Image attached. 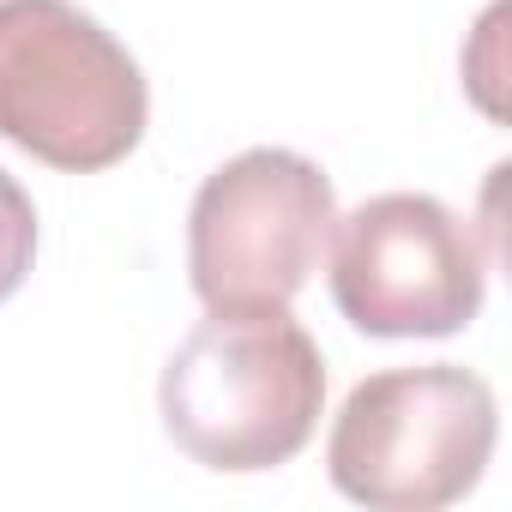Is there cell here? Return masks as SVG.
I'll use <instances>...</instances> for the list:
<instances>
[{
	"label": "cell",
	"instance_id": "obj_6",
	"mask_svg": "<svg viewBox=\"0 0 512 512\" xmlns=\"http://www.w3.org/2000/svg\"><path fill=\"white\" fill-rule=\"evenodd\" d=\"M31 260H37V205L0 169V302L19 296V284L31 278Z\"/></svg>",
	"mask_w": 512,
	"mask_h": 512
},
{
	"label": "cell",
	"instance_id": "obj_4",
	"mask_svg": "<svg viewBox=\"0 0 512 512\" xmlns=\"http://www.w3.org/2000/svg\"><path fill=\"white\" fill-rule=\"evenodd\" d=\"M332 181L302 151H241L205 175L187 217V272L205 308H290L326 266Z\"/></svg>",
	"mask_w": 512,
	"mask_h": 512
},
{
	"label": "cell",
	"instance_id": "obj_2",
	"mask_svg": "<svg viewBox=\"0 0 512 512\" xmlns=\"http://www.w3.org/2000/svg\"><path fill=\"white\" fill-rule=\"evenodd\" d=\"M139 61L73 0H0V139L49 169L97 175L145 139Z\"/></svg>",
	"mask_w": 512,
	"mask_h": 512
},
{
	"label": "cell",
	"instance_id": "obj_1",
	"mask_svg": "<svg viewBox=\"0 0 512 512\" xmlns=\"http://www.w3.org/2000/svg\"><path fill=\"white\" fill-rule=\"evenodd\" d=\"M326 404L320 344L290 308H211L169 356L157 410L169 440L205 470L290 464Z\"/></svg>",
	"mask_w": 512,
	"mask_h": 512
},
{
	"label": "cell",
	"instance_id": "obj_3",
	"mask_svg": "<svg viewBox=\"0 0 512 512\" xmlns=\"http://www.w3.org/2000/svg\"><path fill=\"white\" fill-rule=\"evenodd\" d=\"M494 434V392L470 368H386L344 398L326 440V470L356 506L440 512L482 482Z\"/></svg>",
	"mask_w": 512,
	"mask_h": 512
},
{
	"label": "cell",
	"instance_id": "obj_5",
	"mask_svg": "<svg viewBox=\"0 0 512 512\" xmlns=\"http://www.w3.org/2000/svg\"><path fill=\"white\" fill-rule=\"evenodd\" d=\"M332 302L368 338H452L488 296L476 229L428 193H380L332 223Z\"/></svg>",
	"mask_w": 512,
	"mask_h": 512
}]
</instances>
